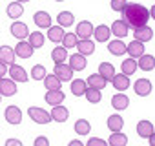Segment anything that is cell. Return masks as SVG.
<instances>
[{
    "instance_id": "cell-38",
    "label": "cell",
    "mask_w": 155,
    "mask_h": 146,
    "mask_svg": "<svg viewBox=\"0 0 155 146\" xmlns=\"http://www.w3.org/2000/svg\"><path fill=\"white\" fill-rule=\"evenodd\" d=\"M44 88L46 90H60L62 88V82L57 79L55 73H48V75L44 77Z\"/></svg>"
},
{
    "instance_id": "cell-36",
    "label": "cell",
    "mask_w": 155,
    "mask_h": 146,
    "mask_svg": "<svg viewBox=\"0 0 155 146\" xmlns=\"http://www.w3.org/2000/svg\"><path fill=\"white\" fill-rule=\"evenodd\" d=\"M99 73L108 81V82H111V79H113V75H115V68H113V64H110V62H101L99 64Z\"/></svg>"
},
{
    "instance_id": "cell-23",
    "label": "cell",
    "mask_w": 155,
    "mask_h": 146,
    "mask_svg": "<svg viewBox=\"0 0 155 146\" xmlns=\"http://www.w3.org/2000/svg\"><path fill=\"white\" fill-rule=\"evenodd\" d=\"M64 33H66V29L62 28V26H49L48 28V38L53 42V44H60V40H62V37H64Z\"/></svg>"
},
{
    "instance_id": "cell-29",
    "label": "cell",
    "mask_w": 155,
    "mask_h": 146,
    "mask_svg": "<svg viewBox=\"0 0 155 146\" xmlns=\"http://www.w3.org/2000/svg\"><path fill=\"white\" fill-rule=\"evenodd\" d=\"M0 60L6 62L8 66L13 64L17 60V55H15V49L9 48V46H0Z\"/></svg>"
},
{
    "instance_id": "cell-39",
    "label": "cell",
    "mask_w": 155,
    "mask_h": 146,
    "mask_svg": "<svg viewBox=\"0 0 155 146\" xmlns=\"http://www.w3.org/2000/svg\"><path fill=\"white\" fill-rule=\"evenodd\" d=\"M28 42L37 49V48H42V46H44L46 37H44V33H40V31H33V33L28 35Z\"/></svg>"
},
{
    "instance_id": "cell-22",
    "label": "cell",
    "mask_w": 155,
    "mask_h": 146,
    "mask_svg": "<svg viewBox=\"0 0 155 146\" xmlns=\"http://www.w3.org/2000/svg\"><path fill=\"white\" fill-rule=\"evenodd\" d=\"M111 106H113L117 111L126 110V108L130 106V99H128V95H126V93H122V91L115 93V95L111 97Z\"/></svg>"
},
{
    "instance_id": "cell-9",
    "label": "cell",
    "mask_w": 155,
    "mask_h": 146,
    "mask_svg": "<svg viewBox=\"0 0 155 146\" xmlns=\"http://www.w3.org/2000/svg\"><path fill=\"white\" fill-rule=\"evenodd\" d=\"M133 90H135V93L139 97H148L151 93V90H153V84H151L150 79H139V81H135Z\"/></svg>"
},
{
    "instance_id": "cell-24",
    "label": "cell",
    "mask_w": 155,
    "mask_h": 146,
    "mask_svg": "<svg viewBox=\"0 0 155 146\" xmlns=\"http://www.w3.org/2000/svg\"><path fill=\"white\" fill-rule=\"evenodd\" d=\"M108 51L115 57H122L126 53V44L122 42V38H115V40H108Z\"/></svg>"
},
{
    "instance_id": "cell-2",
    "label": "cell",
    "mask_w": 155,
    "mask_h": 146,
    "mask_svg": "<svg viewBox=\"0 0 155 146\" xmlns=\"http://www.w3.org/2000/svg\"><path fill=\"white\" fill-rule=\"evenodd\" d=\"M28 115H29L31 121L37 122V124H49V122H51V115H49V111H46L44 108H38V106H31V108H28Z\"/></svg>"
},
{
    "instance_id": "cell-5",
    "label": "cell",
    "mask_w": 155,
    "mask_h": 146,
    "mask_svg": "<svg viewBox=\"0 0 155 146\" xmlns=\"http://www.w3.org/2000/svg\"><path fill=\"white\" fill-rule=\"evenodd\" d=\"M17 91H18L17 82L11 77H2L0 79V95L2 97H13V95H17Z\"/></svg>"
},
{
    "instance_id": "cell-1",
    "label": "cell",
    "mask_w": 155,
    "mask_h": 146,
    "mask_svg": "<svg viewBox=\"0 0 155 146\" xmlns=\"http://www.w3.org/2000/svg\"><path fill=\"white\" fill-rule=\"evenodd\" d=\"M120 15H122V20H124L131 29L140 28V26L148 24V20H150V9H148L146 6L135 4V2H128L126 8L120 11Z\"/></svg>"
},
{
    "instance_id": "cell-25",
    "label": "cell",
    "mask_w": 155,
    "mask_h": 146,
    "mask_svg": "<svg viewBox=\"0 0 155 146\" xmlns=\"http://www.w3.org/2000/svg\"><path fill=\"white\" fill-rule=\"evenodd\" d=\"M153 130H155V126L150 121H139V124H137V135L140 139H148Z\"/></svg>"
},
{
    "instance_id": "cell-6",
    "label": "cell",
    "mask_w": 155,
    "mask_h": 146,
    "mask_svg": "<svg viewBox=\"0 0 155 146\" xmlns=\"http://www.w3.org/2000/svg\"><path fill=\"white\" fill-rule=\"evenodd\" d=\"M4 119H6L9 124L17 126V124H20V122H22V110H20L18 106L11 104V106H8V108H6V111H4Z\"/></svg>"
},
{
    "instance_id": "cell-32",
    "label": "cell",
    "mask_w": 155,
    "mask_h": 146,
    "mask_svg": "<svg viewBox=\"0 0 155 146\" xmlns=\"http://www.w3.org/2000/svg\"><path fill=\"white\" fill-rule=\"evenodd\" d=\"M86 82H88V86L97 88V90H104V88H106V84H108V81L101 75V73H93V75H90Z\"/></svg>"
},
{
    "instance_id": "cell-42",
    "label": "cell",
    "mask_w": 155,
    "mask_h": 146,
    "mask_svg": "<svg viewBox=\"0 0 155 146\" xmlns=\"http://www.w3.org/2000/svg\"><path fill=\"white\" fill-rule=\"evenodd\" d=\"M126 4H128V0H111V2H110L111 9H113V11H117V13H120V11L126 8Z\"/></svg>"
},
{
    "instance_id": "cell-21",
    "label": "cell",
    "mask_w": 155,
    "mask_h": 146,
    "mask_svg": "<svg viewBox=\"0 0 155 146\" xmlns=\"http://www.w3.org/2000/svg\"><path fill=\"white\" fill-rule=\"evenodd\" d=\"M110 37H111V29H110V26L101 24V26L93 28V38H95L97 42H108Z\"/></svg>"
},
{
    "instance_id": "cell-10",
    "label": "cell",
    "mask_w": 155,
    "mask_h": 146,
    "mask_svg": "<svg viewBox=\"0 0 155 146\" xmlns=\"http://www.w3.org/2000/svg\"><path fill=\"white\" fill-rule=\"evenodd\" d=\"M51 108H53V110L49 111L51 121H55V122H66V121L69 119V110H68L66 106L57 104V106H51Z\"/></svg>"
},
{
    "instance_id": "cell-53",
    "label": "cell",
    "mask_w": 155,
    "mask_h": 146,
    "mask_svg": "<svg viewBox=\"0 0 155 146\" xmlns=\"http://www.w3.org/2000/svg\"><path fill=\"white\" fill-rule=\"evenodd\" d=\"M153 2H155V0H153Z\"/></svg>"
},
{
    "instance_id": "cell-28",
    "label": "cell",
    "mask_w": 155,
    "mask_h": 146,
    "mask_svg": "<svg viewBox=\"0 0 155 146\" xmlns=\"http://www.w3.org/2000/svg\"><path fill=\"white\" fill-rule=\"evenodd\" d=\"M69 82H71V93L75 97H82L84 95V91L88 88V82L86 81H82V79H71Z\"/></svg>"
},
{
    "instance_id": "cell-30",
    "label": "cell",
    "mask_w": 155,
    "mask_h": 146,
    "mask_svg": "<svg viewBox=\"0 0 155 146\" xmlns=\"http://www.w3.org/2000/svg\"><path fill=\"white\" fill-rule=\"evenodd\" d=\"M6 13H8L9 18H15V20H17V18H20V17L24 15V6L15 0V2H11V4L6 8Z\"/></svg>"
},
{
    "instance_id": "cell-7",
    "label": "cell",
    "mask_w": 155,
    "mask_h": 146,
    "mask_svg": "<svg viewBox=\"0 0 155 146\" xmlns=\"http://www.w3.org/2000/svg\"><path fill=\"white\" fill-rule=\"evenodd\" d=\"M13 49H15L17 58H31V55H33V51H35V48H33L28 40H18V44H17Z\"/></svg>"
},
{
    "instance_id": "cell-31",
    "label": "cell",
    "mask_w": 155,
    "mask_h": 146,
    "mask_svg": "<svg viewBox=\"0 0 155 146\" xmlns=\"http://www.w3.org/2000/svg\"><path fill=\"white\" fill-rule=\"evenodd\" d=\"M106 124H108L110 131H120V130H122V126H124V119H122L119 113H113V115H110V117H108Z\"/></svg>"
},
{
    "instance_id": "cell-4",
    "label": "cell",
    "mask_w": 155,
    "mask_h": 146,
    "mask_svg": "<svg viewBox=\"0 0 155 146\" xmlns=\"http://www.w3.org/2000/svg\"><path fill=\"white\" fill-rule=\"evenodd\" d=\"M8 73H9V77H11L17 84H18V82H28V81H29V75H28V71L24 69V66H18L17 62L9 64Z\"/></svg>"
},
{
    "instance_id": "cell-3",
    "label": "cell",
    "mask_w": 155,
    "mask_h": 146,
    "mask_svg": "<svg viewBox=\"0 0 155 146\" xmlns=\"http://www.w3.org/2000/svg\"><path fill=\"white\" fill-rule=\"evenodd\" d=\"M53 73L57 75V79L60 81V82H69L71 79H73V69H71V66L68 64V62H60V64H55V68H53Z\"/></svg>"
},
{
    "instance_id": "cell-14",
    "label": "cell",
    "mask_w": 155,
    "mask_h": 146,
    "mask_svg": "<svg viewBox=\"0 0 155 146\" xmlns=\"http://www.w3.org/2000/svg\"><path fill=\"white\" fill-rule=\"evenodd\" d=\"M33 22L38 29H48L51 26V15L48 11H37L33 15Z\"/></svg>"
},
{
    "instance_id": "cell-11",
    "label": "cell",
    "mask_w": 155,
    "mask_h": 146,
    "mask_svg": "<svg viewBox=\"0 0 155 146\" xmlns=\"http://www.w3.org/2000/svg\"><path fill=\"white\" fill-rule=\"evenodd\" d=\"M69 58V66H71V69L73 71H82V69H86V66H88V58L82 55V53H73L71 57H68Z\"/></svg>"
},
{
    "instance_id": "cell-35",
    "label": "cell",
    "mask_w": 155,
    "mask_h": 146,
    "mask_svg": "<svg viewBox=\"0 0 155 146\" xmlns=\"http://www.w3.org/2000/svg\"><path fill=\"white\" fill-rule=\"evenodd\" d=\"M51 60H53L55 64L66 62V60H68V49H66L64 46H57V48H53V51H51Z\"/></svg>"
},
{
    "instance_id": "cell-45",
    "label": "cell",
    "mask_w": 155,
    "mask_h": 146,
    "mask_svg": "<svg viewBox=\"0 0 155 146\" xmlns=\"http://www.w3.org/2000/svg\"><path fill=\"white\" fill-rule=\"evenodd\" d=\"M8 68H9V66H8L6 62H2V60H0V79L8 75Z\"/></svg>"
},
{
    "instance_id": "cell-46",
    "label": "cell",
    "mask_w": 155,
    "mask_h": 146,
    "mask_svg": "<svg viewBox=\"0 0 155 146\" xmlns=\"http://www.w3.org/2000/svg\"><path fill=\"white\" fill-rule=\"evenodd\" d=\"M6 146H22V141H18V139H8Z\"/></svg>"
},
{
    "instance_id": "cell-44",
    "label": "cell",
    "mask_w": 155,
    "mask_h": 146,
    "mask_svg": "<svg viewBox=\"0 0 155 146\" xmlns=\"http://www.w3.org/2000/svg\"><path fill=\"white\" fill-rule=\"evenodd\" d=\"M33 144L35 146H49V141H48V137H37L33 141Z\"/></svg>"
},
{
    "instance_id": "cell-50",
    "label": "cell",
    "mask_w": 155,
    "mask_h": 146,
    "mask_svg": "<svg viewBox=\"0 0 155 146\" xmlns=\"http://www.w3.org/2000/svg\"><path fill=\"white\" fill-rule=\"evenodd\" d=\"M17 2H20V4H26V2H29V0H17Z\"/></svg>"
},
{
    "instance_id": "cell-12",
    "label": "cell",
    "mask_w": 155,
    "mask_h": 146,
    "mask_svg": "<svg viewBox=\"0 0 155 146\" xmlns=\"http://www.w3.org/2000/svg\"><path fill=\"white\" fill-rule=\"evenodd\" d=\"M9 29H11V35H13L15 38H18V40H26L28 35H29V28H28L24 22H18V20H15Z\"/></svg>"
},
{
    "instance_id": "cell-49",
    "label": "cell",
    "mask_w": 155,
    "mask_h": 146,
    "mask_svg": "<svg viewBox=\"0 0 155 146\" xmlns=\"http://www.w3.org/2000/svg\"><path fill=\"white\" fill-rule=\"evenodd\" d=\"M150 18H151V20H155V4L150 8Z\"/></svg>"
},
{
    "instance_id": "cell-15",
    "label": "cell",
    "mask_w": 155,
    "mask_h": 146,
    "mask_svg": "<svg viewBox=\"0 0 155 146\" xmlns=\"http://www.w3.org/2000/svg\"><path fill=\"white\" fill-rule=\"evenodd\" d=\"M133 37H135L137 40H140V42H150V40L153 38V29H151L148 24H144V26L133 29Z\"/></svg>"
},
{
    "instance_id": "cell-13",
    "label": "cell",
    "mask_w": 155,
    "mask_h": 146,
    "mask_svg": "<svg viewBox=\"0 0 155 146\" xmlns=\"http://www.w3.org/2000/svg\"><path fill=\"white\" fill-rule=\"evenodd\" d=\"M66 99L64 91L62 90H48L46 95H44V101L49 104V106H57V104H62Z\"/></svg>"
},
{
    "instance_id": "cell-52",
    "label": "cell",
    "mask_w": 155,
    "mask_h": 146,
    "mask_svg": "<svg viewBox=\"0 0 155 146\" xmlns=\"http://www.w3.org/2000/svg\"><path fill=\"white\" fill-rule=\"evenodd\" d=\"M0 102H2V95H0Z\"/></svg>"
},
{
    "instance_id": "cell-26",
    "label": "cell",
    "mask_w": 155,
    "mask_h": 146,
    "mask_svg": "<svg viewBox=\"0 0 155 146\" xmlns=\"http://www.w3.org/2000/svg\"><path fill=\"white\" fill-rule=\"evenodd\" d=\"M57 22H58V26H62L64 29H66V28H71V26L75 24V15H73L71 11H60V13L57 15Z\"/></svg>"
},
{
    "instance_id": "cell-19",
    "label": "cell",
    "mask_w": 155,
    "mask_h": 146,
    "mask_svg": "<svg viewBox=\"0 0 155 146\" xmlns=\"http://www.w3.org/2000/svg\"><path fill=\"white\" fill-rule=\"evenodd\" d=\"M111 84L117 91H126L130 88V77L124 75V73H115L113 79H111Z\"/></svg>"
},
{
    "instance_id": "cell-48",
    "label": "cell",
    "mask_w": 155,
    "mask_h": 146,
    "mask_svg": "<svg viewBox=\"0 0 155 146\" xmlns=\"http://www.w3.org/2000/svg\"><path fill=\"white\" fill-rule=\"evenodd\" d=\"M69 146H84V144H82V141H79V139H73V141H69Z\"/></svg>"
},
{
    "instance_id": "cell-43",
    "label": "cell",
    "mask_w": 155,
    "mask_h": 146,
    "mask_svg": "<svg viewBox=\"0 0 155 146\" xmlns=\"http://www.w3.org/2000/svg\"><path fill=\"white\" fill-rule=\"evenodd\" d=\"M86 146H108V141H104L101 137H91V139H88Z\"/></svg>"
},
{
    "instance_id": "cell-51",
    "label": "cell",
    "mask_w": 155,
    "mask_h": 146,
    "mask_svg": "<svg viewBox=\"0 0 155 146\" xmlns=\"http://www.w3.org/2000/svg\"><path fill=\"white\" fill-rule=\"evenodd\" d=\"M55 2H64V0H55Z\"/></svg>"
},
{
    "instance_id": "cell-33",
    "label": "cell",
    "mask_w": 155,
    "mask_h": 146,
    "mask_svg": "<svg viewBox=\"0 0 155 146\" xmlns=\"http://www.w3.org/2000/svg\"><path fill=\"white\" fill-rule=\"evenodd\" d=\"M73 130H75L77 135L82 137V135H88V133L91 131V124H90V121H86V119H79V121H75Z\"/></svg>"
},
{
    "instance_id": "cell-8",
    "label": "cell",
    "mask_w": 155,
    "mask_h": 146,
    "mask_svg": "<svg viewBox=\"0 0 155 146\" xmlns=\"http://www.w3.org/2000/svg\"><path fill=\"white\" fill-rule=\"evenodd\" d=\"M93 24L90 20H81L77 24V29H75V35L79 38H91L93 37Z\"/></svg>"
},
{
    "instance_id": "cell-41",
    "label": "cell",
    "mask_w": 155,
    "mask_h": 146,
    "mask_svg": "<svg viewBox=\"0 0 155 146\" xmlns=\"http://www.w3.org/2000/svg\"><path fill=\"white\" fill-rule=\"evenodd\" d=\"M48 75V71H46V68L42 66V64H37V66H33V69H31V79L33 81H44V77Z\"/></svg>"
},
{
    "instance_id": "cell-20",
    "label": "cell",
    "mask_w": 155,
    "mask_h": 146,
    "mask_svg": "<svg viewBox=\"0 0 155 146\" xmlns=\"http://www.w3.org/2000/svg\"><path fill=\"white\" fill-rule=\"evenodd\" d=\"M111 35H115L117 38H124V37H128V31H130V26L120 18V20H115L113 24H111Z\"/></svg>"
},
{
    "instance_id": "cell-27",
    "label": "cell",
    "mask_w": 155,
    "mask_h": 146,
    "mask_svg": "<svg viewBox=\"0 0 155 146\" xmlns=\"http://www.w3.org/2000/svg\"><path fill=\"white\" fill-rule=\"evenodd\" d=\"M108 144L110 146H126L128 144V135L122 133V130L120 131H111V135L108 139Z\"/></svg>"
},
{
    "instance_id": "cell-40",
    "label": "cell",
    "mask_w": 155,
    "mask_h": 146,
    "mask_svg": "<svg viewBox=\"0 0 155 146\" xmlns=\"http://www.w3.org/2000/svg\"><path fill=\"white\" fill-rule=\"evenodd\" d=\"M77 42H79V37L75 33H64V37L60 40V46H64L66 49H71V48L77 46Z\"/></svg>"
},
{
    "instance_id": "cell-37",
    "label": "cell",
    "mask_w": 155,
    "mask_h": 146,
    "mask_svg": "<svg viewBox=\"0 0 155 146\" xmlns=\"http://www.w3.org/2000/svg\"><path fill=\"white\" fill-rule=\"evenodd\" d=\"M120 71L124 73V75H133V73L137 71V58H126V60H122V64H120Z\"/></svg>"
},
{
    "instance_id": "cell-47",
    "label": "cell",
    "mask_w": 155,
    "mask_h": 146,
    "mask_svg": "<svg viewBox=\"0 0 155 146\" xmlns=\"http://www.w3.org/2000/svg\"><path fill=\"white\" fill-rule=\"evenodd\" d=\"M148 142H150V146H155V130H153L151 135L148 137Z\"/></svg>"
},
{
    "instance_id": "cell-18",
    "label": "cell",
    "mask_w": 155,
    "mask_h": 146,
    "mask_svg": "<svg viewBox=\"0 0 155 146\" xmlns=\"http://www.w3.org/2000/svg\"><path fill=\"white\" fill-rule=\"evenodd\" d=\"M77 51L79 53H82L84 57H88V55H93V51H95V42L91 40V38H79V42H77Z\"/></svg>"
},
{
    "instance_id": "cell-16",
    "label": "cell",
    "mask_w": 155,
    "mask_h": 146,
    "mask_svg": "<svg viewBox=\"0 0 155 146\" xmlns=\"http://www.w3.org/2000/svg\"><path fill=\"white\" fill-rule=\"evenodd\" d=\"M126 53H128L131 58H139V57L144 53V42L133 38L130 44H126Z\"/></svg>"
},
{
    "instance_id": "cell-17",
    "label": "cell",
    "mask_w": 155,
    "mask_h": 146,
    "mask_svg": "<svg viewBox=\"0 0 155 146\" xmlns=\"http://www.w3.org/2000/svg\"><path fill=\"white\" fill-rule=\"evenodd\" d=\"M137 68H140L142 71H153L155 69V57L148 55V53H142L137 58Z\"/></svg>"
},
{
    "instance_id": "cell-34",
    "label": "cell",
    "mask_w": 155,
    "mask_h": 146,
    "mask_svg": "<svg viewBox=\"0 0 155 146\" xmlns=\"http://www.w3.org/2000/svg\"><path fill=\"white\" fill-rule=\"evenodd\" d=\"M84 97L88 99V102H91V104H99V102L102 101V90H97V88L88 86L86 91H84Z\"/></svg>"
}]
</instances>
